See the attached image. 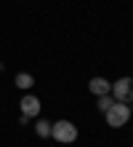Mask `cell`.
Wrapping results in <instances>:
<instances>
[{
    "instance_id": "obj_2",
    "label": "cell",
    "mask_w": 133,
    "mask_h": 147,
    "mask_svg": "<svg viewBox=\"0 0 133 147\" xmlns=\"http://www.w3.org/2000/svg\"><path fill=\"white\" fill-rule=\"evenodd\" d=\"M51 136L56 142H64V144H72L77 139V128L72 120H59V123H53L51 126Z\"/></svg>"
},
{
    "instance_id": "obj_4",
    "label": "cell",
    "mask_w": 133,
    "mask_h": 147,
    "mask_svg": "<svg viewBox=\"0 0 133 147\" xmlns=\"http://www.w3.org/2000/svg\"><path fill=\"white\" fill-rule=\"evenodd\" d=\"M19 107H21V115L35 118V115L40 112V99H37V96H32V94H24L21 102H19Z\"/></svg>"
},
{
    "instance_id": "obj_7",
    "label": "cell",
    "mask_w": 133,
    "mask_h": 147,
    "mask_svg": "<svg viewBox=\"0 0 133 147\" xmlns=\"http://www.w3.org/2000/svg\"><path fill=\"white\" fill-rule=\"evenodd\" d=\"M51 126H53V123H48L45 118H40L37 123H35V131H37V136H43V139H45V136H51Z\"/></svg>"
},
{
    "instance_id": "obj_5",
    "label": "cell",
    "mask_w": 133,
    "mask_h": 147,
    "mask_svg": "<svg viewBox=\"0 0 133 147\" xmlns=\"http://www.w3.org/2000/svg\"><path fill=\"white\" fill-rule=\"evenodd\" d=\"M88 88H91V94H96V96H104V94L112 91V83L106 80V78H91Z\"/></svg>"
},
{
    "instance_id": "obj_8",
    "label": "cell",
    "mask_w": 133,
    "mask_h": 147,
    "mask_svg": "<svg viewBox=\"0 0 133 147\" xmlns=\"http://www.w3.org/2000/svg\"><path fill=\"white\" fill-rule=\"evenodd\" d=\"M112 105H114L112 94H104V96H99V110H101V112H106V110H109Z\"/></svg>"
},
{
    "instance_id": "obj_3",
    "label": "cell",
    "mask_w": 133,
    "mask_h": 147,
    "mask_svg": "<svg viewBox=\"0 0 133 147\" xmlns=\"http://www.w3.org/2000/svg\"><path fill=\"white\" fill-rule=\"evenodd\" d=\"M112 99L122 102V105H133V78H120L117 83H112Z\"/></svg>"
},
{
    "instance_id": "obj_1",
    "label": "cell",
    "mask_w": 133,
    "mask_h": 147,
    "mask_svg": "<svg viewBox=\"0 0 133 147\" xmlns=\"http://www.w3.org/2000/svg\"><path fill=\"white\" fill-rule=\"evenodd\" d=\"M130 112H133V107L130 105H122V102H114V105L104 112V118H106V126L109 128H122L130 120Z\"/></svg>"
},
{
    "instance_id": "obj_6",
    "label": "cell",
    "mask_w": 133,
    "mask_h": 147,
    "mask_svg": "<svg viewBox=\"0 0 133 147\" xmlns=\"http://www.w3.org/2000/svg\"><path fill=\"white\" fill-rule=\"evenodd\" d=\"M13 83H16V88L27 91V88H32V86H35V78H32L29 72H19V75L13 78Z\"/></svg>"
}]
</instances>
